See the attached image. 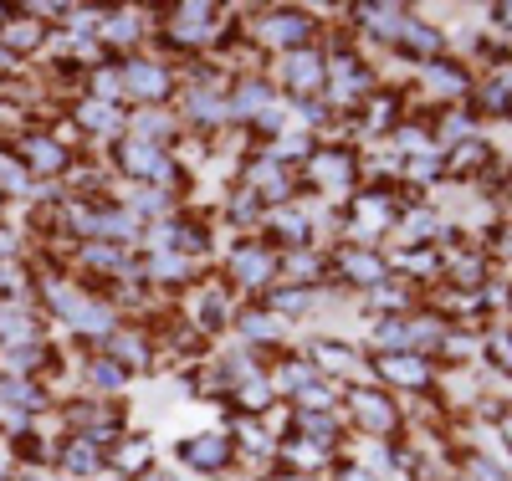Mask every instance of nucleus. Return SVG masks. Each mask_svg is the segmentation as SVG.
<instances>
[{
  "instance_id": "obj_1",
  "label": "nucleus",
  "mask_w": 512,
  "mask_h": 481,
  "mask_svg": "<svg viewBox=\"0 0 512 481\" xmlns=\"http://www.w3.org/2000/svg\"><path fill=\"white\" fill-rule=\"evenodd\" d=\"M338 415L344 425H354L364 441H400L405 435V415H400V400L390 389H379L374 379H359L338 395Z\"/></svg>"
},
{
  "instance_id": "obj_2",
  "label": "nucleus",
  "mask_w": 512,
  "mask_h": 481,
  "mask_svg": "<svg viewBox=\"0 0 512 481\" xmlns=\"http://www.w3.org/2000/svg\"><path fill=\"white\" fill-rule=\"evenodd\" d=\"M297 180H303V190L313 195H328V200H349L359 185H364V159L354 144H333V139H318L313 154L303 159V169H297Z\"/></svg>"
},
{
  "instance_id": "obj_3",
  "label": "nucleus",
  "mask_w": 512,
  "mask_h": 481,
  "mask_svg": "<svg viewBox=\"0 0 512 481\" xmlns=\"http://www.w3.org/2000/svg\"><path fill=\"white\" fill-rule=\"evenodd\" d=\"M374 93H379V72H374V67H369V62H364L354 47H349V52H344V47H333V52H328V82H323V103H328L338 118H344V113L354 118V113H359V108H364Z\"/></svg>"
},
{
  "instance_id": "obj_4",
  "label": "nucleus",
  "mask_w": 512,
  "mask_h": 481,
  "mask_svg": "<svg viewBox=\"0 0 512 481\" xmlns=\"http://www.w3.org/2000/svg\"><path fill=\"white\" fill-rule=\"evenodd\" d=\"M272 282H282V251L267 246L262 236H241L226 251V287L231 292H256L262 297Z\"/></svg>"
},
{
  "instance_id": "obj_5",
  "label": "nucleus",
  "mask_w": 512,
  "mask_h": 481,
  "mask_svg": "<svg viewBox=\"0 0 512 481\" xmlns=\"http://www.w3.org/2000/svg\"><path fill=\"white\" fill-rule=\"evenodd\" d=\"M251 41L256 47H267V52H303L313 47V36H318V16L303 11V6H267V11H256L251 16Z\"/></svg>"
},
{
  "instance_id": "obj_6",
  "label": "nucleus",
  "mask_w": 512,
  "mask_h": 481,
  "mask_svg": "<svg viewBox=\"0 0 512 481\" xmlns=\"http://www.w3.org/2000/svg\"><path fill=\"white\" fill-rule=\"evenodd\" d=\"M118 82H123V103H144V108H169L180 93V72L164 57H118Z\"/></svg>"
},
{
  "instance_id": "obj_7",
  "label": "nucleus",
  "mask_w": 512,
  "mask_h": 481,
  "mask_svg": "<svg viewBox=\"0 0 512 481\" xmlns=\"http://www.w3.org/2000/svg\"><path fill=\"white\" fill-rule=\"evenodd\" d=\"M369 374L379 379V389H390V395H431L441 384V364L425 359V354H374Z\"/></svg>"
},
{
  "instance_id": "obj_8",
  "label": "nucleus",
  "mask_w": 512,
  "mask_h": 481,
  "mask_svg": "<svg viewBox=\"0 0 512 481\" xmlns=\"http://www.w3.org/2000/svg\"><path fill=\"white\" fill-rule=\"evenodd\" d=\"M328 272H333V282H344L354 292H374L379 282L395 277L390 256H384L379 246H354V241H338L328 251Z\"/></svg>"
},
{
  "instance_id": "obj_9",
  "label": "nucleus",
  "mask_w": 512,
  "mask_h": 481,
  "mask_svg": "<svg viewBox=\"0 0 512 481\" xmlns=\"http://www.w3.org/2000/svg\"><path fill=\"white\" fill-rule=\"evenodd\" d=\"M236 456H241V446H236L231 430H195L175 446V461L190 476H226L236 466Z\"/></svg>"
},
{
  "instance_id": "obj_10",
  "label": "nucleus",
  "mask_w": 512,
  "mask_h": 481,
  "mask_svg": "<svg viewBox=\"0 0 512 481\" xmlns=\"http://www.w3.org/2000/svg\"><path fill=\"white\" fill-rule=\"evenodd\" d=\"M323 82H328V52L323 47H303V52H287L277 62V82L287 103H308V98H323Z\"/></svg>"
},
{
  "instance_id": "obj_11",
  "label": "nucleus",
  "mask_w": 512,
  "mask_h": 481,
  "mask_svg": "<svg viewBox=\"0 0 512 481\" xmlns=\"http://www.w3.org/2000/svg\"><path fill=\"white\" fill-rule=\"evenodd\" d=\"M185 318H190V333H200V338L226 333V328L236 323V292L226 287V277H205V282L190 292Z\"/></svg>"
},
{
  "instance_id": "obj_12",
  "label": "nucleus",
  "mask_w": 512,
  "mask_h": 481,
  "mask_svg": "<svg viewBox=\"0 0 512 481\" xmlns=\"http://www.w3.org/2000/svg\"><path fill=\"white\" fill-rule=\"evenodd\" d=\"M303 359H308L328 384H333V379H344V384H349V379H354V384L369 379V359L359 354L354 343H344V338H313V343H303Z\"/></svg>"
},
{
  "instance_id": "obj_13",
  "label": "nucleus",
  "mask_w": 512,
  "mask_h": 481,
  "mask_svg": "<svg viewBox=\"0 0 512 481\" xmlns=\"http://www.w3.org/2000/svg\"><path fill=\"white\" fill-rule=\"evenodd\" d=\"M11 154H16L21 174H36V180H57V174H67V164H72V149L52 134H26V139L11 144Z\"/></svg>"
},
{
  "instance_id": "obj_14",
  "label": "nucleus",
  "mask_w": 512,
  "mask_h": 481,
  "mask_svg": "<svg viewBox=\"0 0 512 481\" xmlns=\"http://www.w3.org/2000/svg\"><path fill=\"white\" fill-rule=\"evenodd\" d=\"M354 16V31L364 41H379V47H395V36L405 31L410 21V6H384V0H359V6H349Z\"/></svg>"
},
{
  "instance_id": "obj_15",
  "label": "nucleus",
  "mask_w": 512,
  "mask_h": 481,
  "mask_svg": "<svg viewBox=\"0 0 512 481\" xmlns=\"http://www.w3.org/2000/svg\"><path fill=\"white\" fill-rule=\"evenodd\" d=\"M47 36H52V26L36 21L31 11H6V21H0V52H11L16 62L36 57L41 47H47Z\"/></svg>"
},
{
  "instance_id": "obj_16",
  "label": "nucleus",
  "mask_w": 512,
  "mask_h": 481,
  "mask_svg": "<svg viewBox=\"0 0 512 481\" xmlns=\"http://www.w3.org/2000/svg\"><path fill=\"white\" fill-rule=\"evenodd\" d=\"M231 328L241 333V348H251V354H262V359H267V348L282 343V318L267 313L262 302H246V308H236V323H231Z\"/></svg>"
},
{
  "instance_id": "obj_17",
  "label": "nucleus",
  "mask_w": 512,
  "mask_h": 481,
  "mask_svg": "<svg viewBox=\"0 0 512 481\" xmlns=\"http://www.w3.org/2000/svg\"><path fill=\"white\" fill-rule=\"evenodd\" d=\"M98 471H108V451H98L93 441H82V435H62V446H57V476L88 481Z\"/></svg>"
},
{
  "instance_id": "obj_18",
  "label": "nucleus",
  "mask_w": 512,
  "mask_h": 481,
  "mask_svg": "<svg viewBox=\"0 0 512 481\" xmlns=\"http://www.w3.org/2000/svg\"><path fill=\"white\" fill-rule=\"evenodd\" d=\"M103 354L118 359L128 374H134V369H149L154 364V338L144 328H134V323H118V333L103 343Z\"/></svg>"
},
{
  "instance_id": "obj_19",
  "label": "nucleus",
  "mask_w": 512,
  "mask_h": 481,
  "mask_svg": "<svg viewBox=\"0 0 512 481\" xmlns=\"http://www.w3.org/2000/svg\"><path fill=\"white\" fill-rule=\"evenodd\" d=\"M313 302H318V292H313V287H292V282H272V287L262 292V308H267V313H277L282 323L313 313Z\"/></svg>"
},
{
  "instance_id": "obj_20",
  "label": "nucleus",
  "mask_w": 512,
  "mask_h": 481,
  "mask_svg": "<svg viewBox=\"0 0 512 481\" xmlns=\"http://www.w3.org/2000/svg\"><path fill=\"white\" fill-rule=\"evenodd\" d=\"M108 466H113L118 476H139V471H149V435H144V430H123L118 441L108 446Z\"/></svg>"
},
{
  "instance_id": "obj_21",
  "label": "nucleus",
  "mask_w": 512,
  "mask_h": 481,
  "mask_svg": "<svg viewBox=\"0 0 512 481\" xmlns=\"http://www.w3.org/2000/svg\"><path fill=\"white\" fill-rule=\"evenodd\" d=\"M128 379H134V374H128L118 359H108L103 348H93V359H88V389H93L98 400H103V395H108V400L123 395V384H128Z\"/></svg>"
},
{
  "instance_id": "obj_22",
  "label": "nucleus",
  "mask_w": 512,
  "mask_h": 481,
  "mask_svg": "<svg viewBox=\"0 0 512 481\" xmlns=\"http://www.w3.org/2000/svg\"><path fill=\"white\" fill-rule=\"evenodd\" d=\"M482 354L492 359L497 374H512V323H492L482 333Z\"/></svg>"
},
{
  "instance_id": "obj_23",
  "label": "nucleus",
  "mask_w": 512,
  "mask_h": 481,
  "mask_svg": "<svg viewBox=\"0 0 512 481\" xmlns=\"http://www.w3.org/2000/svg\"><path fill=\"white\" fill-rule=\"evenodd\" d=\"M461 481H512V476H507V471H502L492 456H477V451H472V456H466V471H461Z\"/></svg>"
},
{
  "instance_id": "obj_24",
  "label": "nucleus",
  "mask_w": 512,
  "mask_h": 481,
  "mask_svg": "<svg viewBox=\"0 0 512 481\" xmlns=\"http://www.w3.org/2000/svg\"><path fill=\"white\" fill-rule=\"evenodd\" d=\"M333 481H390V476H379L369 461H338L333 466Z\"/></svg>"
},
{
  "instance_id": "obj_25",
  "label": "nucleus",
  "mask_w": 512,
  "mask_h": 481,
  "mask_svg": "<svg viewBox=\"0 0 512 481\" xmlns=\"http://www.w3.org/2000/svg\"><path fill=\"white\" fill-rule=\"evenodd\" d=\"M497 435H502V446L512 451V405H507V410L497 415Z\"/></svg>"
},
{
  "instance_id": "obj_26",
  "label": "nucleus",
  "mask_w": 512,
  "mask_h": 481,
  "mask_svg": "<svg viewBox=\"0 0 512 481\" xmlns=\"http://www.w3.org/2000/svg\"><path fill=\"white\" fill-rule=\"evenodd\" d=\"M492 26L512 36V6H492Z\"/></svg>"
},
{
  "instance_id": "obj_27",
  "label": "nucleus",
  "mask_w": 512,
  "mask_h": 481,
  "mask_svg": "<svg viewBox=\"0 0 512 481\" xmlns=\"http://www.w3.org/2000/svg\"><path fill=\"white\" fill-rule=\"evenodd\" d=\"M497 195H502V205L512 210V169H507V180H502V190H497Z\"/></svg>"
},
{
  "instance_id": "obj_28",
  "label": "nucleus",
  "mask_w": 512,
  "mask_h": 481,
  "mask_svg": "<svg viewBox=\"0 0 512 481\" xmlns=\"http://www.w3.org/2000/svg\"><path fill=\"white\" fill-rule=\"evenodd\" d=\"M502 302H512V282H507V287H502Z\"/></svg>"
},
{
  "instance_id": "obj_29",
  "label": "nucleus",
  "mask_w": 512,
  "mask_h": 481,
  "mask_svg": "<svg viewBox=\"0 0 512 481\" xmlns=\"http://www.w3.org/2000/svg\"><path fill=\"white\" fill-rule=\"evenodd\" d=\"M456 481H461V476H456Z\"/></svg>"
}]
</instances>
